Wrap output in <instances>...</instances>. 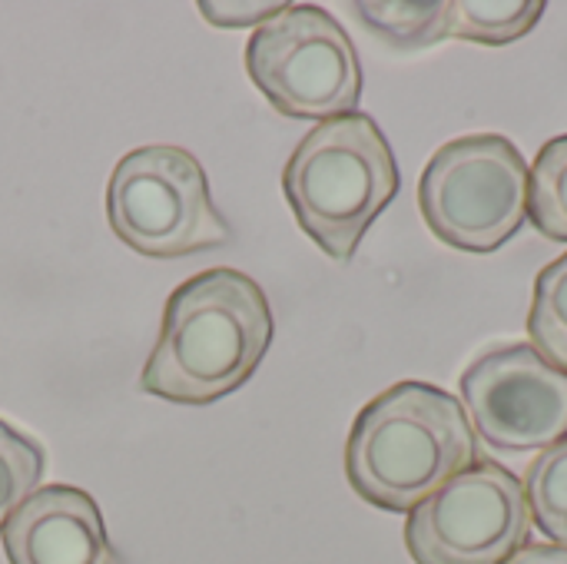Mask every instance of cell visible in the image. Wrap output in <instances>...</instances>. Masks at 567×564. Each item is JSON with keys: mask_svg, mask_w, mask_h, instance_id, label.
Instances as JSON below:
<instances>
[{"mask_svg": "<svg viewBox=\"0 0 567 564\" xmlns=\"http://www.w3.org/2000/svg\"><path fill=\"white\" fill-rule=\"evenodd\" d=\"M282 193L299 229L332 259L349 263L399 193V163L365 113L326 120L306 133L282 170Z\"/></svg>", "mask_w": 567, "mask_h": 564, "instance_id": "3957f363", "label": "cell"}, {"mask_svg": "<svg viewBox=\"0 0 567 564\" xmlns=\"http://www.w3.org/2000/svg\"><path fill=\"white\" fill-rule=\"evenodd\" d=\"M525 499L542 535L567 548V435L528 465Z\"/></svg>", "mask_w": 567, "mask_h": 564, "instance_id": "7c38bea8", "label": "cell"}, {"mask_svg": "<svg viewBox=\"0 0 567 564\" xmlns=\"http://www.w3.org/2000/svg\"><path fill=\"white\" fill-rule=\"evenodd\" d=\"M106 219L133 253L150 259H179L229 243L203 166L193 153L163 143L140 146L116 163Z\"/></svg>", "mask_w": 567, "mask_h": 564, "instance_id": "277c9868", "label": "cell"}, {"mask_svg": "<svg viewBox=\"0 0 567 564\" xmlns=\"http://www.w3.org/2000/svg\"><path fill=\"white\" fill-rule=\"evenodd\" d=\"M419 206L442 243L462 253H495L528 219V166L508 136L452 140L429 160Z\"/></svg>", "mask_w": 567, "mask_h": 564, "instance_id": "5b68a950", "label": "cell"}, {"mask_svg": "<svg viewBox=\"0 0 567 564\" xmlns=\"http://www.w3.org/2000/svg\"><path fill=\"white\" fill-rule=\"evenodd\" d=\"M542 13V0H452L449 37L485 47H505L532 33Z\"/></svg>", "mask_w": 567, "mask_h": 564, "instance_id": "8fae6325", "label": "cell"}, {"mask_svg": "<svg viewBox=\"0 0 567 564\" xmlns=\"http://www.w3.org/2000/svg\"><path fill=\"white\" fill-rule=\"evenodd\" d=\"M465 416L502 452L548 449L567 435V372L535 346H502L462 372Z\"/></svg>", "mask_w": 567, "mask_h": 564, "instance_id": "ba28073f", "label": "cell"}, {"mask_svg": "<svg viewBox=\"0 0 567 564\" xmlns=\"http://www.w3.org/2000/svg\"><path fill=\"white\" fill-rule=\"evenodd\" d=\"M272 342L269 299L239 269H206L166 302L143 389L179 406H209L259 369Z\"/></svg>", "mask_w": 567, "mask_h": 564, "instance_id": "6da1fadb", "label": "cell"}, {"mask_svg": "<svg viewBox=\"0 0 567 564\" xmlns=\"http://www.w3.org/2000/svg\"><path fill=\"white\" fill-rule=\"evenodd\" d=\"M286 3H209L203 0L199 10L206 13L209 23L216 27H249V23H266L272 20Z\"/></svg>", "mask_w": 567, "mask_h": 564, "instance_id": "2e32d148", "label": "cell"}, {"mask_svg": "<svg viewBox=\"0 0 567 564\" xmlns=\"http://www.w3.org/2000/svg\"><path fill=\"white\" fill-rule=\"evenodd\" d=\"M532 346L567 372V253L548 263L535 279V299L528 312Z\"/></svg>", "mask_w": 567, "mask_h": 564, "instance_id": "5bb4252c", "label": "cell"}, {"mask_svg": "<svg viewBox=\"0 0 567 564\" xmlns=\"http://www.w3.org/2000/svg\"><path fill=\"white\" fill-rule=\"evenodd\" d=\"M40 475H43V449L30 435L0 422V532L7 519L37 492Z\"/></svg>", "mask_w": 567, "mask_h": 564, "instance_id": "9a60e30c", "label": "cell"}, {"mask_svg": "<svg viewBox=\"0 0 567 564\" xmlns=\"http://www.w3.org/2000/svg\"><path fill=\"white\" fill-rule=\"evenodd\" d=\"M246 70L259 93L292 120H336L355 113L362 66L346 27L312 3L282 7L259 23L246 47Z\"/></svg>", "mask_w": 567, "mask_h": 564, "instance_id": "8992f818", "label": "cell"}, {"mask_svg": "<svg viewBox=\"0 0 567 564\" xmlns=\"http://www.w3.org/2000/svg\"><path fill=\"white\" fill-rule=\"evenodd\" d=\"M532 535L525 485L498 462H475L409 512L415 564H508Z\"/></svg>", "mask_w": 567, "mask_h": 564, "instance_id": "52a82bcc", "label": "cell"}, {"mask_svg": "<svg viewBox=\"0 0 567 564\" xmlns=\"http://www.w3.org/2000/svg\"><path fill=\"white\" fill-rule=\"evenodd\" d=\"M528 216L548 239L567 243V133L545 143L528 170Z\"/></svg>", "mask_w": 567, "mask_h": 564, "instance_id": "4fadbf2b", "label": "cell"}, {"mask_svg": "<svg viewBox=\"0 0 567 564\" xmlns=\"http://www.w3.org/2000/svg\"><path fill=\"white\" fill-rule=\"evenodd\" d=\"M0 539L10 564H120L96 502L73 485L37 489Z\"/></svg>", "mask_w": 567, "mask_h": 564, "instance_id": "9c48e42d", "label": "cell"}, {"mask_svg": "<svg viewBox=\"0 0 567 564\" xmlns=\"http://www.w3.org/2000/svg\"><path fill=\"white\" fill-rule=\"evenodd\" d=\"M478 459L475 429L455 396L429 382H399L352 422L346 475L382 512H412Z\"/></svg>", "mask_w": 567, "mask_h": 564, "instance_id": "7a4b0ae2", "label": "cell"}, {"mask_svg": "<svg viewBox=\"0 0 567 564\" xmlns=\"http://www.w3.org/2000/svg\"><path fill=\"white\" fill-rule=\"evenodd\" d=\"M362 27L385 47L399 53H415L442 43L449 37V3L445 0H385V3H352Z\"/></svg>", "mask_w": 567, "mask_h": 564, "instance_id": "30bf717a", "label": "cell"}, {"mask_svg": "<svg viewBox=\"0 0 567 564\" xmlns=\"http://www.w3.org/2000/svg\"><path fill=\"white\" fill-rule=\"evenodd\" d=\"M508 564H567L565 545H525Z\"/></svg>", "mask_w": 567, "mask_h": 564, "instance_id": "e0dca14e", "label": "cell"}]
</instances>
